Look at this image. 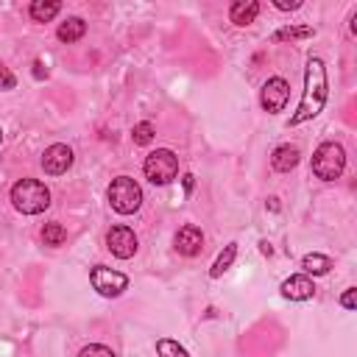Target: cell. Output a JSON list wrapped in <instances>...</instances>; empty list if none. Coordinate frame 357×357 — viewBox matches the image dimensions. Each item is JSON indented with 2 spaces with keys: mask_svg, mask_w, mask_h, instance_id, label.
Instances as JSON below:
<instances>
[{
  "mask_svg": "<svg viewBox=\"0 0 357 357\" xmlns=\"http://www.w3.org/2000/svg\"><path fill=\"white\" fill-rule=\"evenodd\" d=\"M137 234L128 229V226H114V229H109V234H106V248L117 257V259H128V257H134L137 254Z\"/></svg>",
  "mask_w": 357,
  "mask_h": 357,
  "instance_id": "obj_8",
  "label": "cell"
},
{
  "mask_svg": "<svg viewBox=\"0 0 357 357\" xmlns=\"http://www.w3.org/2000/svg\"><path fill=\"white\" fill-rule=\"evenodd\" d=\"M279 290H282V296L290 298V301H307V298H312L315 284H312V279H310L307 273H296V276L284 279Z\"/></svg>",
  "mask_w": 357,
  "mask_h": 357,
  "instance_id": "obj_11",
  "label": "cell"
},
{
  "mask_svg": "<svg viewBox=\"0 0 357 357\" xmlns=\"http://www.w3.org/2000/svg\"><path fill=\"white\" fill-rule=\"evenodd\" d=\"M70 165H73V151H70L67 145H61V142L50 145V148L42 153V167H45V173H50V176L67 173Z\"/></svg>",
  "mask_w": 357,
  "mask_h": 357,
  "instance_id": "obj_9",
  "label": "cell"
},
{
  "mask_svg": "<svg viewBox=\"0 0 357 357\" xmlns=\"http://www.w3.org/2000/svg\"><path fill=\"white\" fill-rule=\"evenodd\" d=\"M279 11H293V8H301V0H276L273 3Z\"/></svg>",
  "mask_w": 357,
  "mask_h": 357,
  "instance_id": "obj_25",
  "label": "cell"
},
{
  "mask_svg": "<svg viewBox=\"0 0 357 357\" xmlns=\"http://www.w3.org/2000/svg\"><path fill=\"white\" fill-rule=\"evenodd\" d=\"M11 204L22 215H39L50 206V190L36 178H20L11 187Z\"/></svg>",
  "mask_w": 357,
  "mask_h": 357,
  "instance_id": "obj_2",
  "label": "cell"
},
{
  "mask_svg": "<svg viewBox=\"0 0 357 357\" xmlns=\"http://www.w3.org/2000/svg\"><path fill=\"white\" fill-rule=\"evenodd\" d=\"M315 31L310 28V25H287V28H279L276 33H273V39L276 42H284V39H310Z\"/></svg>",
  "mask_w": 357,
  "mask_h": 357,
  "instance_id": "obj_19",
  "label": "cell"
},
{
  "mask_svg": "<svg viewBox=\"0 0 357 357\" xmlns=\"http://www.w3.org/2000/svg\"><path fill=\"white\" fill-rule=\"evenodd\" d=\"M156 354H159V357H190L187 349L178 346V340H173V337H162V340H156Z\"/></svg>",
  "mask_w": 357,
  "mask_h": 357,
  "instance_id": "obj_20",
  "label": "cell"
},
{
  "mask_svg": "<svg viewBox=\"0 0 357 357\" xmlns=\"http://www.w3.org/2000/svg\"><path fill=\"white\" fill-rule=\"evenodd\" d=\"M346 167V151L340 142H321L312 153V173L321 181H335Z\"/></svg>",
  "mask_w": 357,
  "mask_h": 357,
  "instance_id": "obj_3",
  "label": "cell"
},
{
  "mask_svg": "<svg viewBox=\"0 0 357 357\" xmlns=\"http://www.w3.org/2000/svg\"><path fill=\"white\" fill-rule=\"evenodd\" d=\"M257 14H259V3H254V0H237L229 8V20L234 25H251L257 20Z\"/></svg>",
  "mask_w": 357,
  "mask_h": 357,
  "instance_id": "obj_13",
  "label": "cell"
},
{
  "mask_svg": "<svg viewBox=\"0 0 357 357\" xmlns=\"http://www.w3.org/2000/svg\"><path fill=\"white\" fill-rule=\"evenodd\" d=\"M142 170H145V178H148L151 184H170V181L178 176V159H176L173 151L156 148V151H151V153L145 156Z\"/></svg>",
  "mask_w": 357,
  "mask_h": 357,
  "instance_id": "obj_5",
  "label": "cell"
},
{
  "mask_svg": "<svg viewBox=\"0 0 357 357\" xmlns=\"http://www.w3.org/2000/svg\"><path fill=\"white\" fill-rule=\"evenodd\" d=\"M86 33V22L81 20V17H67L61 25H59V31H56V36L61 39V42H78L81 36Z\"/></svg>",
  "mask_w": 357,
  "mask_h": 357,
  "instance_id": "obj_15",
  "label": "cell"
},
{
  "mask_svg": "<svg viewBox=\"0 0 357 357\" xmlns=\"http://www.w3.org/2000/svg\"><path fill=\"white\" fill-rule=\"evenodd\" d=\"M301 268H304L307 273H312V276H324V273L332 271V259H329L326 254L312 251V254H307V257L301 259Z\"/></svg>",
  "mask_w": 357,
  "mask_h": 357,
  "instance_id": "obj_16",
  "label": "cell"
},
{
  "mask_svg": "<svg viewBox=\"0 0 357 357\" xmlns=\"http://www.w3.org/2000/svg\"><path fill=\"white\" fill-rule=\"evenodd\" d=\"M340 307H346V310H354V307H357V287H349V290L340 296Z\"/></svg>",
  "mask_w": 357,
  "mask_h": 357,
  "instance_id": "obj_24",
  "label": "cell"
},
{
  "mask_svg": "<svg viewBox=\"0 0 357 357\" xmlns=\"http://www.w3.org/2000/svg\"><path fill=\"white\" fill-rule=\"evenodd\" d=\"M329 98V81H326V67L321 59H310L307 70H304V92H301V103L296 109V114L290 117L287 126H301L312 117L321 114L324 103Z\"/></svg>",
  "mask_w": 357,
  "mask_h": 357,
  "instance_id": "obj_1",
  "label": "cell"
},
{
  "mask_svg": "<svg viewBox=\"0 0 357 357\" xmlns=\"http://www.w3.org/2000/svg\"><path fill=\"white\" fill-rule=\"evenodd\" d=\"M298 159H301V153H298L296 145H279V148L271 153V165H273V170H279V173H290V170L298 165Z\"/></svg>",
  "mask_w": 357,
  "mask_h": 357,
  "instance_id": "obj_12",
  "label": "cell"
},
{
  "mask_svg": "<svg viewBox=\"0 0 357 357\" xmlns=\"http://www.w3.org/2000/svg\"><path fill=\"white\" fill-rule=\"evenodd\" d=\"M42 240H45V245H53V248H56V245H64V243H67V229L53 220V223H47V226L42 229Z\"/></svg>",
  "mask_w": 357,
  "mask_h": 357,
  "instance_id": "obj_18",
  "label": "cell"
},
{
  "mask_svg": "<svg viewBox=\"0 0 357 357\" xmlns=\"http://www.w3.org/2000/svg\"><path fill=\"white\" fill-rule=\"evenodd\" d=\"M192 184H195V178H192V176H190V173H187V176H184V190H187V192H190V190H192Z\"/></svg>",
  "mask_w": 357,
  "mask_h": 357,
  "instance_id": "obj_27",
  "label": "cell"
},
{
  "mask_svg": "<svg viewBox=\"0 0 357 357\" xmlns=\"http://www.w3.org/2000/svg\"><path fill=\"white\" fill-rule=\"evenodd\" d=\"M153 134H156V128H153V123H148V120H142V123H137V126L131 128L134 145H148V142L153 139Z\"/></svg>",
  "mask_w": 357,
  "mask_h": 357,
  "instance_id": "obj_21",
  "label": "cell"
},
{
  "mask_svg": "<svg viewBox=\"0 0 357 357\" xmlns=\"http://www.w3.org/2000/svg\"><path fill=\"white\" fill-rule=\"evenodd\" d=\"M234 257H237V243H229L220 254H218V259H215V265H212V271H209V276L212 279H218V276H223L229 268H231V262H234Z\"/></svg>",
  "mask_w": 357,
  "mask_h": 357,
  "instance_id": "obj_17",
  "label": "cell"
},
{
  "mask_svg": "<svg viewBox=\"0 0 357 357\" xmlns=\"http://www.w3.org/2000/svg\"><path fill=\"white\" fill-rule=\"evenodd\" d=\"M0 142H3V131H0Z\"/></svg>",
  "mask_w": 357,
  "mask_h": 357,
  "instance_id": "obj_28",
  "label": "cell"
},
{
  "mask_svg": "<svg viewBox=\"0 0 357 357\" xmlns=\"http://www.w3.org/2000/svg\"><path fill=\"white\" fill-rule=\"evenodd\" d=\"M33 75L36 78H47V70H42V61H33Z\"/></svg>",
  "mask_w": 357,
  "mask_h": 357,
  "instance_id": "obj_26",
  "label": "cell"
},
{
  "mask_svg": "<svg viewBox=\"0 0 357 357\" xmlns=\"http://www.w3.org/2000/svg\"><path fill=\"white\" fill-rule=\"evenodd\" d=\"M287 98H290V86L284 78H268L262 84V92H259V103L268 114H279L284 106H287Z\"/></svg>",
  "mask_w": 357,
  "mask_h": 357,
  "instance_id": "obj_7",
  "label": "cell"
},
{
  "mask_svg": "<svg viewBox=\"0 0 357 357\" xmlns=\"http://www.w3.org/2000/svg\"><path fill=\"white\" fill-rule=\"evenodd\" d=\"M176 251L181 254V257H195L198 251H201V245H204V234H201V229L198 226H192V223H187V226H181L178 231H176Z\"/></svg>",
  "mask_w": 357,
  "mask_h": 357,
  "instance_id": "obj_10",
  "label": "cell"
},
{
  "mask_svg": "<svg viewBox=\"0 0 357 357\" xmlns=\"http://www.w3.org/2000/svg\"><path fill=\"white\" fill-rule=\"evenodd\" d=\"M17 86V75L6 67V64H0V92H8V89H14Z\"/></svg>",
  "mask_w": 357,
  "mask_h": 357,
  "instance_id": "obj_23",
  "label": "cell"
},
{
  "mask_svg": "<svg viewBox=\"0 0 357 357\" xmlns=\"http://www.w3.org/2000/svg\"><path fill=\"white\" fill-rule=\"evenodd\" d=\"M89 282L106 298H114V296H120L128 287V276L120 273V271H114V268H106V265H95L89 271Z\"/></svg>",
  "mask_w": 357,
  "mask_h": 357,
  "instance_id": "obj_6",
  "label": "cell"
},
{
  "mask_svg": "<svg viewBox=\"0 0 357 357\" xmlns=\"http://www.w3.org/2000/svg\"><path fill=\"white\" fill-rule=\"evenodd\" d=\"M59 11H61V3H56V0H33L28 6V17L33 22H50Z\"/></svg>",
  "mask_w": 357,
  "mask_h": 357,
  "instance_id": "obj_14",
  "label": "cell"
},
{
  "mask_svg": "<svg viewBox=\"0 0 357 357\" xmlns=\"http://www.w3.org/2000/svg\"><path fill=\"white\" fill-rule=\"evenodd\" d=\"M109 204H112V209L114 212H120V215H131V212H137L139 209V204H142V190H139V184L131 178V176H117L112 184H109Z\"/></svg>",
  "mask_w": 357,
  "mask_h": 357,
  "instance_id": "obj_4",
  "label": "cell"
},
{
  "mask_svg": "<svg viewBox=\"0 0 357 357\" xmlns=\"http://www.w3.org/2000/svg\"><path fill=\"white\" fill-rule=\"evenodd\" d=\"M78 357H117V354L109 346H103V343H89V346H84L78 351Z\"/></svg>",
  "mask_w": 357,
  "mask_h": 357,
  "instance_id": "obj_22",
  "label": "cell"
}]
</instances>
